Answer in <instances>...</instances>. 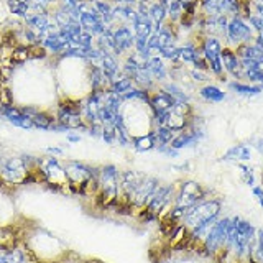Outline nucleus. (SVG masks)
Returning <instances> with one entry per match:
<instances>
[{"instance_id":"obj_11","label":"nucleus","mask_w":263,"mask_h":263,"mask_svg":"<svg viewBox=\"0 0 263 263\" xmlns=\"http://www.w3.org/2000/svg\"><path fill=\"white\" fill-rule=\"evenodd\" d=\"M110 30L115 41V48H117V54L122 56L132 53V49L135 48V33L130 28V25H117V27Z\"/></svg>"},{"instance_id":"obj_9","label":"nucleus","mask_w":263,"mask_h":263,"mask_svg":"<svg viewBox=\"0 0 263 263\" xmlns=\"http://www.w3.org/2000/svg\"><path fill=\"white\" fill-rule=\"evenodd\" d=\"M160 186V181L156 179L155 176H146L142 179V183L138 184V187L135 189L134 196H132V201H130V208H132V212L135 214H140L145 208L148 201H150V197L153 196V193L156 191V187Z\"/></svg>"},{"instance_id":"obj_32","label":"nucleus","mask_w":263,"mask_h":263,"mask_svg":"<svg viewBox=\"0 0 263 263\" xmlns=\"http://www.w3.org/2000/svg\"><path fill=\"white\" fill-rule=\"evenodd\" d=\"M107 145H115L117 143V135H115V128L114 125H104L102 130V137H101Z\"/></svg>"},{"instance_id":"obj_37","label":"nucleus","mask_w":263,"mask_h":263,"mask_svg":"<svg viewBox=\"0 0 263 263\" xmlns=\"http://www.w3.org/2000/svg\"><path fill=\"white\" fill-rule=\"evenodd\" d=\"M112 2H115V5H134L137 4V0H112Z\"/></svg>"},{"instance_id":"obj_24","label":"nucleus","mask_w":263,"mask_h":263,"mask_svg":"<svg viewBox=\"0 0 263 263\" xmlns=\"http://www.w3.org/2000/svg\"><path fill=\"white\" fill-rule=\"evenodd\" d=\"M135 84H134V81H132V78L125 76V74H122V76L119 79H115L112 84H110V90L114 94H117V96H123V94H127L130 89H134Z\"/></svg>"},{"instance_id":"obj_40","label":"nucleus","mask_w":263,"mask_h":263,"mask_svg":"<svg viewBox=\"0 0 263 263\" xmlns=\"http://www.w3.org/2000/svg\"><path fill=\"white\" fill-rule=\"evenodd\" d=\"M25 263H30V261H25Z\"/></svg>"},{"instance_id":"obj_10","label":"nucleus","mask_w":263,"mask_h":263,"mask_svg":"<svg viewBox=\"0 0 263 263\" xmlns=\"http://www.w3.org/2000/svg\"><path fill=\"white\" fill-rule=\"evenodd\" d=\"M226 38L229 41H232L237 46L242 43H250V40H253V28L249 25V22H245L242 16H230L229 27H227V35Z\"/></svg>"},{"instance_id":"obj_19","label":"nucleus","mask_w":263,"mask_h":263,"mask_svg":"<svg viewBox=\"0 0 263 263\" xmlns=\"http://www.w3.org/2000/svg\"><path fill=\"white\" fill-rule=\"evenodd\" d=\"M199 96L204 99V101L212 102V104H219L226 101V92L220 87L214 86V84H205L199 89Z\"/></svg>"},{"instance_id":"obj_35","label":"nucleus","mask_w":263,"mask_h":263,"mask_svg":"<svg viewBox=\"0 0 263 263\" xmlns=\"http://www.w3.org/2000/svg\"><path fill=\"white\" fill-rule=\"evenodd\" d=\"M46 153H51L53 156H56V155H63L64 152H63V148H58V146H48V148H46Z\"/></svg>"},{"instance_id":"obj_12","label":"nucleus","mask_w":263,"mask_h":263,"mask_svg":"<svg viewBox=\"0 0 263 263\" xmlns=\"http://www.w3.org/2000/svg\"><path fill=\"white\" fill-rule=\"evenodd\" d=\"M148 105H150L152 112H163L171 110L176 105V101L163 87H158L150 92V102H148Z\"/></svg>"},{"instance_id":"obj_14","label":"nucleus","mask_w":263,"mask_h":263,"mask_svg":"<svg viewBox=\"0 0 263 263\" xmlns=\"http://www.w3.org/2000/svg\"><path fill=\"white\" fill-rule=\"evenodd\" d=\"M222 161H232V163H247L252 160V146L249 143H237L232 145L229 150L222 155Z\"/></svg>"},{"instance_id":"obj_15","label":"nucleus","mask_w":263,"mask_h":263,"mask_svg":"<svg viewBox=\"0 0 263 263\" xmlns=\"http://www.w3.org/2000/svg\"><path fill=\"white\" fill-rule=\"evenodd\" d=\"M199 48H201L202 56L205 58V61H211V60H217V58H220L222 48L224 46H222L220 40L216 35H209L204 38Z\"/></svg>"},{"instance_id":"obj_39","label":"nucleus","mask_w":263,"mask_h":263,"mask_svg":"<svg viewBox=\"0 0 263 263\" xmlns=\"http://www.w3.org/2000/svg\"><path fill=\"white\" fill-rule=\"evenodd\" d=\"M257 199H258V204H260V208L263 209V193L257 197Z\"/></svg>"},{"instance_id":"obj_38","label":"nucleus","mask_w":263,"mask_h":263,"mask_svg":"<svg viewBox=\"0 0 263 263\" xmlns=\"http://www.w3.org/2000/svg\"><path fill=\"white\" fill-rule=\"evenodd\" d=\"M261 193H263V184H261V186H257V184H255V186L252 187V194H253L255 197H258Z\"/></svg>"},{"instance_id":"obj_30","label":"nucleus","mask_w":263,"mask_h":263,"mask_svg":"<svg viewBox=\"0 0 263 263\" xmlns=\"http://www.w3.org/2000/svg\"><path fill=\"white\" fill-rule=\"evenodd\" d=\"M8 123H12L13 127H18V128H23V130H31L35 128V125H33V120L28 117V115L25 114H20L18 117H13L10 120H7Z\"/></svg>"},{"instance_id":"obj_17","label":"nucleus","mask_w":263,"mask_h":263,"mask_svg":"<svg viewBox=\"0 0 263 263\" xmlns=\"http://www.w3.org/2000/svg\"><path fill=\"white\" fill-rule=\"evenodd\" d=\"M146 69L152 74L155 82H163L168 78V68H166V64L163 63L161 56H152L150 60L146 61Z\"/></svg>"},{"instance_id":"obj_4","label":"nucleus","mask_w":263,"mask_h":263,"mask_svg":"<svg viewBox=\"0 0 263 263\" xmlns=\"http://www.w3.org/2000/svg\"><path fill=\"white\" fill-rule=\"evenodd\" d=\"M229 224H230V217H219L212 224L208 237L204 238V242L201 245V250L205 257H214V258L222 257L226 247Z\"/></svg>"},{"instance_id":"obj_29","label":"nucleus","mask_w":263,"mask_h":263,"mask_svg":"<svg viewBox=\"0 0 263 263\" xmlns=\"http://www.w3.org/2000/svg\"><path fill=\"white\" fill-rule=\"evenodd\" d=\"M237 168L240 170V176H242V181L249 186V187H253L255 186V173H253V168L249 166V164L245 163H235Z\"/></svg>"},{"instance_id":"obj_16","label":"nucleus","mask_w":263,"mask_h":263,"mask_svg":"<svg viewBox=\"0 0 263 263\" xmlns=\"http://www.w3.org/2000/svg\"><path fill=\"white\" fill-rule=\"evenodd\" d=\"M148 15H150V20L153 23L155 31L161 28V25L168 20V10L160 0H155V2L148 4Z\"/></svg>"},{"instance_id":"obj_23","label":"nucleus","mask_w":263,"mask_h":263,"mask_svg":"<svg viewBox=\"0 0 263 263\" xmlns=\"http://www.w3.org/2000/svg\"><path fill=\"white\" fill-rule=\"evenodd\" d=\"M249 263H263V229H257Z\"/></svg>"},{"instance_id":"obj_7","label":"nucleus","mask_w":263,"mask_h":263,"mask_svg":"<svg viewBox=\"0 0 263 263\" xmlns=\"http://www.w3.org/2000/svg\"><path fill=\"white\" fill-rule=\"evenodd\" d=\"M64 171H66V176H68L69 187L82 194V189H84L89 181L97 175L99 170L90 168L81 161L69 160V161L64 163Z\"/></svg>"},{"instance_id":"obj_22","label":"nucleus","mask_w":263,"mask_h":263,"mask_svg":"<svg viewBox=\"0 0 263 263\" xmlns=\"http://www.w3.org/2000/svg\"><path fill=\"white\" fill-rule=\"evenodd\" d=\"M229 87L232 89V90H235L237 94L245 96V97H255V96H258V94H261V92H263L260 86L245 84V82H238V81L230 82Z\"/></svg>"},{"instance_id":"obj_20","label":"nucleus","mask_w":263,"mask_h":263,"mask_svg":"<svg viewBox=\"0 0 263 263\" xmlns=\"http://www.w3.org/2000/svg\"><path fill=\"white\" fill-rule=\"evenodd\" d=\"M7 12L18 18H25L30 13V4L27 0H5Z\"/></svg>"},{"instance_id":"obj_3","label":"nucleus","mask_w":263,"mask_h":263,"mask_svg":"<svg viewBox=\"0 0 263 263\" xmlns=\"http://www.w3.org/2000/svg\"><path fill=\"white\" fill-rule=\"evenodd\" d=\"M117 189H119V171L115 164H105L99 170V202L104 209L117 208Z\"/></svg>"},{"instance_id":"obj_2","label":"nucleus","mask_w":263,"mask_h":263,"mask_svg":"<svg viewBox=\"0 0 263 263\" xmlns=\"http://www.w3.org/2000/svg\"><path fill=\"white\" fill-rule=\"evenodd\" d=\"M175 196H176V184H160L153 193V196L150 197L146 208L138 214L140 222H143V224L156 222L163 209L173 204Z\"/></svg>"},{"instance_id":"obj_6","label":"nucleus","mask_w":263,"mask_h":263,"mask_svg":"<svg viewBox=\"0 0 263 263\" xmlns=\"http://www.w3.org/2000/svg\"><path fill=\"white\" fill-rule=\"evenodd\" d=\"M204 199H208V189L197 183V181L186 179V181H181L179 184H176V196L173 204L179 205V208L189 209Z\"/></svg>"},{"instance_id":"obj_34","label":"nucleus","mask_w":263,"mask_h":263,"mask_svg":"<svg viewBox=\"0 0 263 263\" xmlns=\"http://www.w3.org/2000/svg\"><path fill=\"white\" fill-rule=\"evenodd\" d=\"M191 79H193V81H196V82H204V81H208V79H209L208 71L193 69V71H191Z\"/></svg>"},{"instance_id":"obj_27","label":"nucleus","mask_w":263,"mask_h":263,"mask_svg":"<svg viewBox=\"0 0 263 263\" xmlns=\"http://www.w3.org/2000/svg\"><path fill=\"white\" fill-rule=\"evenodd\" d=\"M197 53H199V48H196V45L187 43L184 46H179V56H178V63H187L193 64Z\"/></svg>"},{"instance_id":"obj_28","label":"nucleus","mask_w":263,"mask_h":263,"mask_svg":"<svg viewBox=\"0 0 263 263\" xmlns=\"http://www.w3.org/2000/svg\"><path fill=\"white\" fill-rule=\"evenodd\" d=\"M27 60H30L28 46L27 45H16L13 48V53H12L10 61L13 64H23V63H27Z\"/></svg>"},{"instance_id":"obj_18","label":"nucleus","mask_w":263,"mask_h":263,"mask_svg":"<svg viewBox=\"0 0 263 263\" xmlns=\"http://www.w3.org/2000/svg\"><path fill=\"white\" fill-rule=\"evenodd\" d=\"M132 148L137 152V153H148L156 148V143H155V135H153V130L150 134H145V135H138V137H134L132 140Z\"/></svg>"},{"instance_id":"obj_8","label":"nucleus","mask_w":263,"mask_h":263,"mask_svg":"<svg viewBox=\"0 0 263 263\" xmlns=\"http://www.w3.org/2000/svg\"><path fill=\"white\" fill-rule=\"evenodd\" d=\"M41 171H43L45 183L49 184L53 189H63L69 187L68 176H66L64 164L60 163L56 156H48V158L41 160Z\"/></svg>"},{"instance_id":"obj_21","label":"nucleus","mask_w":263,"mask_h":263,"mask_svg":"<svg viewBox=\"0 0 263 263\" xmlns=\"http://www.w3.org/2000/svg\"><path fill=\"white\" fill-rule=\"evenodd\" d=\"M27 255L20 247L13 249H0V261L2 263H25Z\"/></svg>"},{"instance_id":"obj_5","label":"nucleus","mask_w":263,"mask_h":263,"mask_svg":"<svg viewBox=\"0 0 263 263\" xmlns=\"http://www.w3.org/2000/svg\"><path fill=\"white\" fill-rule=\"evenodd\" d=\"M30 170L25 158L12 156L0 161V179L4 184H27Z\"/></svg>"},{"instance_id":"obj_26","label":"nucleus","mask_w":263,"mask_h":263,"mask_svg":"<svg viewBox=\"0 0 263 263\" xmlns=\"http://www.w3.org/2000/svg\"><path fill=\"white\" fill-rule=\"evenodd\" d=\"M153 135H155V143L156 146H161V145H170L171 140L175 138V132L170 130L168 127H155L153 128Z\"/></svg>"},{"instance_id":"obj_13","label":"nucleus","mask_w":263,"mask_h":263,"mask_svg":"<svg viewBox=\"0 0 263 263\" xmlns=\"http://www.w3.org/2000/svg\"><path fill=\"white\" fill-rule=\"evenodd\" d=\"M220 60H222V64H224V71L227 74L234 76L235 79H240L242 78L243 69H242V64H240V58L237 56L235 49L222 48Z\"/></svg>"},{"instance_id":"obj_36","label":"nucleus","mask_w":263,"mask_h":263,"mask_svg":"<svg viewBox=\"0 0 263 263\" xmlns=\"http://www.w3.org/2000/svg\"><path fill=\"white\" fill-rule=\"evenodd\" d=\"M68 142H71V143H79L81 142V137L76 135V134H72V132H68Z\"/></svg>"},{"instance_id":"obj_1","label":"nucleus","mask_w":263,"mask_h":263,"mask_svg":"<svg viewBox=\"0 0 263 263\" xmlns=\"http://www.w3.org/2000/svg\"><path fill=\"white\" fill-rule=\"evenodd\" d=\"M222 212V201L219 197H208V199L201 201L199 204L189 208L186 217L183 219V224L187 230H193L199 227L205 222H214L220 217Z\"/></svg>"},{"instance_id":"obj_25","label":"nucleus","mask_w":263,"mask_h":263,"mask_svg":"<svg viewBox=\"0 0 263 263\" xmlns=\"http://www.w3.org/2000/svg\"><path fill=\"white\" fill-rule=\"evenodd\" d=\"M31 120L35 128H40V130H51V127L56 123V117H53V115H49L48 112H43V110H40L35 117H31Z\"/></svg>"},{"instance_id":"obj_33","label":"nucleus","mask_w":263,"mask_h":263,"mask_svg":"<svg viewBox=\"0 0 263 263\" xmlns=\"http://www.w3.org/2000/svg\"><path fill=\"white\" fill-rule=\"evenodd\" d=\"M249 145L252 146V150L255 148L260 155H263V138L261 137H252L250 140H249Z\"/></svg>"},{"instance_id":"obj_31","label":"nucleus","mask_w":263,"mask_h":263,"mask_svg":"<svg viewBox=\"0 0 263 263\" xmlns=\"http://www.w3.org/2000/svg\"><path fill=\"white\" fill-rule=\"evenodd\" d=\"M160 56L161 60H168L171 63H178V56H179V46L175 43V45H170L166 48H163L160 51Z\"/></svg>"}]
</instances>
